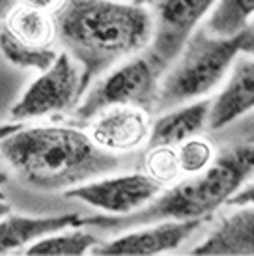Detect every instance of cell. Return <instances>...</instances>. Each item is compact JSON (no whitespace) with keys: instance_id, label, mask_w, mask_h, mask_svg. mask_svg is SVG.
Instances as JSON below:
<instances>
[{"instance_id":"7","label":"cell","mask_w":254,"mask_h":256,"mask_svg":"<svg viewBox=\"0 0 254 256\" xmlns=\"http://www.w3.org/2000/svg\"><path fill=\"white\" fill-rule=\"evenodd\" d=\"M80 73V68L71 60L70 52H60L12 107V118L21 122L75 108L82 98Z\"/></svg>"},{"instance_id":"19","label":"cell","mask_w":254,"mask_h":256,"mask_svg":"<svg viewBox=\"0 0 254 256\" xmlns=\"http://www.w3.org/2000/svg\"><path fill=\"white\" fill-rule=\"evenodd\" d=\"M178 146L180 148L176 152V157L182 172L198 174V172H202L204 168H208L210 163L213 161V146L206 138L190 136V138L184 140V142L178 144Z\"/></svg>"},{"instance_id":"9","label":"cell","mask_w":254,"mask_h":256,"mask_svg":"<svg viewBox=\"0 0 254 256\" xmlns=\"http://www.w3.org/2000/svg\"><path fill=\"white\" fill-rule=\"evenodd\" d=\"M202 224V219L187 220H157L152 226L124 234L112 242H99L92 249V254L99 256H152L178 249L192 232Z\"/></svg>"},{"instance_id":"22","label":"cell","mask_w":254,"mask_h":256,"mask_svg":"<svg viewBox=\"0 0 254 256\" xmlns=\"http://www.w3.org/2000/svg\"><path fill=\"white\" fill-rule=\"evenodd\" d=\"M228 204H232V206H248V204H254V180L243 185L240 191L228 200Z\"/></svg>"},{"instance_id":"20","label":"cell","mask_w":254,"mask_h":256,"mask_svg":"<svg viewBox=\"0 0 254 256\" xmlns=\"http://www.w3.org/2000/svg\"><path fill=\"white\" fill-rule=\"evenodd\" d=\"M144 166H146V174L152 176L161 185L170 184L178 176V172H180L176 152H174L172 146L150 148V154L146 156Z\"/></svg>"},{"instance_id":"12","label":"cell","mask_w":254,"mask_h":256,"mask_svg":"<svg viewBox=\"0 0 254 256\" xmlns=\"http://www.w3.org/2000/svg\"><path fill=\"white\" fill-rule=\"evenodd\" d=\"M206 238L192 254L204 256H247L254 254V204L240 206Z\"/></svg>"},{"instance_id":"23","label":"cell","mask_w":254,"mask_h":256,"mask_svg":"<svg viewBox=\"0 0 254 256\" xmlns=\"http://www.w3.org/2000/svg\"><path fill=\"white\" fill-rule=\"evenodd\" d=\"M241 52L254 54V24H248L241 32Z\"/></svg>"},{"instance_id":"25","label":"cell","mask_w":254,"mask_h":256,"mask_svg":"<svg viewBox=\"0 0 254 256\" xmlns=\"http://www.w3.org/2000/svg\"><path fill=\"white\" fill-rule=\"evenodd\" d=\"M8 214H12V208H10V204H8L6 200L0 196V219L6 217Z\"/></svg>"},{"instance_id":"18","label":"cell","mask_w":254,"mask_h":256,"mask_svg":"<svg viewBox=\"0 0 254 256\" xmlns=\"http://www.w3.org/2000/svg\"><path fill=\"white\" fill-rule=\"evenodd\" d=\"M0 52L4 54L8 62L19 68H30V70H47L54 60L58 52L52 47H28L12 38L6 30L0 28Z\"/></svg>"},{"instance_id":"3","label":"cell","mask_w":254,"mask_h":256,"mask_svg":"<svg viewBox=\"0 0 254 256\" xmlns=\"http://www.w3.org/2000/svg\"><path fill=\"white\" fill-rule=\"evenodd\" d=\"M254 178V146L226 150L192 178L184 180L168 191H161L150 204L129 215L86 217V226L124 230L157 220L204 219L217 208L228 204L243 185Z\"/></svg>"},{"instance_id":"4","label":"cell","mask_w":254,"mask_h":256,"mask_svg":"<svg viewBox=\"0 0 254 256\" xmlns=\"http://www.w3.org/2000/svg\"><path fill=\"white\" fill-rule=\"evenodd\" d=\"M240 52L241 34L220 38L206 28L192 32L172 68L162 73L156 110H166L204 98L224 78Z\"/></svg>"},{"instance_id":"14","label":"cell","mask_w":254,"mask_h":256,"mask_svg":"<svg viewBox=\"0 0 254 256\" xmlns=\"http://www.w3.org/2000/svg\"><path fill=\"white\" fill-rule=\"evenodd\" d=\"M210 108H212V100H196L168 114H162L150 128V148L156 146L174 148L190 136L202 133L208 126Z\"/></svg>"},{"instance_id":"21","label":"cell","mask_w":254,"mask_h":256,"mask_svg":"<svg viewBox=\"0 0 254 256\" xmlns=\"http://www.w3.org/2000/svg\"><path fill=\"white\" fill-rule=\"evenodd\" d=\"M66 2H68V0H0V17L4 19L8 12L15 6L32 8V10L45 12V14L56 17V15L60 14V10L66 6Z\"/></svg>"},{"instance_id":"17","label":"cell","mask_w":254,"mask_h":256,"mask_svg":"<svg viewBox=\"0 0 254 256\" xmlns=\"http://www.w3.org/2000/svg\"><path fill=\"white\" fill-rule=\"evenodd\" d=\"M99 243V240L90 232L73 230L68 234H49L32 243L26 250L30 256H80L86 254Z\"/></svg>"},{"instance_id":"24","label":"cell","mask_w":254,"mask_h":256,"mask_svg":"<svg viewBox=\"0 0 254 256\" xmlns=\"http://www.w3.org/2000/svg\"><path fill=\"white\" fill-rule=\"evenodd\" d=\"M19 128H22V124H4V126H0V140L6 138L8 135H12Z\"/></svg>"},{"instance_id":"16","label":"cell","mask_w":254,"mask_h":256,"mask_svg":"<svg viewBox=\"0 0 254 256\" xmlns=\"http://www.w3.org/2000/svg\"><path fill=\"white\" fill-rule=\"evenodd\" d=\"M254 17V0H217L204 28L220 38L241 34Z\"/></svg>"},{"instance_id":"2","label":"cell","mask_w":254,"mask_h":256,"mask_svg":"<svg viewBox=\"0 0 254 256\" xmlns=\"http://www.w3.org/2000/svg\"><path fill=\"white\" fill-rule=\"evenodd\" d=\"M0 156L24 185L62 191L118 168L114 152L75 128H19L0 140Z\"/></svg>"},{"instance_id":"5","label":"cell","mask_w":254,"mask_h":256,"mask_svg":"<svg viewBox=\"0 0 254 256\" xmlns=\"http://www.w3.org/2000/svg\"><path fill=\"white\" fill-rule=\"evenodd\" d=\"M162 72L144 52L131 58L99 80L75 110L78 120H90L110 107H136L146 112L157 108Z\"/></svg>"},{"instance_id":"27","label":"cell","mask_w":254,"mask_h":256,"mask_svg":"<svg viewBox=\"0 0 254 256\" xmlns=\"http://www.w3.org/2000/svg\"><path fill=\"white\" fill-rule=\"evenodd\" d=\"M6 182H8V176H6V174H4V172H0V185H2V184H6Z\"/></svg>"},{"instance_id":"15","label":"cell","mask_w":254,"mask_h":256,"mask_svg":"<svg viewBox=\"0 0 254 256\" xmlns=\"http://www.w3.org/2000/svg\"><path fill=\"white\" fill-rule=\"evenodd\" d=\"M2 30L28 47H52V42L56 40L54 15L24 6H15L8 12Z\"/></svg>"},{"instance_id":"6","label":"cell","mask_w":254,"mask_h":256,"mask_svg":"<svg viewBox=\"0 0 254 256\" xmlns=\"http://www.w3.org/2000/svg\"><path fill=\"white\" fill-rule=\"evenodd\" d=\"M217 0H152V40L146 54L162 73L182 52L198 22L212 12Z\"/></svg>"},{"instance_id":"13","label":"cell","mask_w":254,"mask_h":256,"mask_svg":"<svg viewBox=\"0 0 254 256\" xmlns=\"http://www.w3.org/2000/svg\"><path fill=\"white\" fill-rule=\"evenodd\" d=\"M86 226V217L78 214L49 215V217H24L8 214L0 219V254L24 247L28 243L68 228Z\"/></svg>"},{"instance_id":"1","label":"cell","mask_w":254,"mask_h":256,"mask_svg":"<svg viewBox=\"0 0 254 256\" xmlns=\"http://www.w3.org/2000/svg\"><path fill=\"white\" fill-rule=\"evenodd\" d=\"M56 36L80 66L82 98L94 80L150 45V10L118 0H68L54 17Z\"/></svg>"},{"instance_id":"11","label":"cell","mask_w":254,"mask_h":256,"mask_svg":"<svg viewBox=\"0 0 254 256\" xmlns=\"http://www.w3.org/2000/svg\"><path fill=\"white\" fill-rule=\"evenodd\" d=\"M254 108V60L240 58L224 88L212 101L208 126L222 129Z\"/></svg>"},{"instance_id":"8","label":"cell","mask_w":254,"mask_h":256,"mask_svg":"<svg viewBox=\"0 0 254 256\" xmlns=\"http://www.w3.org/2000/svg\"><path fill=\"white\" fill-rule=\"evenodd\" d=\"M161 191L162 185L152 176L134 172L78 184L68 189L66 196L80 200L108 215H129L150 204Z\"/></svg>"},{"instance_id":"26","label":"cell","mask_w":254,"mask_h":256,"mask_svg":"<svg viewBox=\"0 0 254 256\" xmlns=\"http://www.w3.org/2000/svg\"><path fill=\"white\" fill-rule=\"evenodd\" d=\"M131 2H134V4H142V6H146V4H150L152 0H131Z\"/></svg>"},{"instance_id":"10","label":"cell","mask_w":254,"mask_h":256,"mask_svg":"<svg viewBox=\"0 0 254 256\" xmlns=\"http://www.w3.org/2000/svg\"><path fill=\"white\" fill-rule=\"evenodd\" d=\"M150 136L148 112L136 107H110L99 112L92 126V140L108 152H129Z\"/></svg>"}]
</instances>
